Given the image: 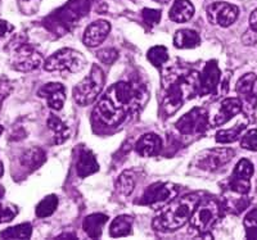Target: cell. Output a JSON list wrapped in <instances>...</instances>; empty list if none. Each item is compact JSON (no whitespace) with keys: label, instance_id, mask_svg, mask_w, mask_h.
Segmentation results:
<instances>
[{"label":"cell","instance_id":"cell-33","mask_svg":"<svg viewBox=\"0 0 257 240\" xmlns=\"http://www.w3.org/2000/svg\"><path fill=\"white\" fill-rule=\"evenodd\" d=\"M233 173L234 175L239 176V177H244V179L251 180L252 175H253V164H252L248 159H240L237 163V166L234 167Z\"/></svg>","mask_w":257,"mask_h":240},{"label":"cell","instance_id":"cell-14","mask_svg":"<svg viewBox=\"0 0 257 240\" xmlns=\"http://www.w3.org/2000/svg\"><path fill=\"white\" fill-rule=\"evenodd\" d=\"M240 111H242V104L238 98H226V99L221 100L213 113L211 116L208 114L210 126H222L228 121H230L234 116H237Z\"/></svg>","mask_w":257,"mask_h":240},{"label":"cell","instance_id":"cell-26","mask_svg":"<svg viewBox=\"0 0 257 240\" xmlns=\"http://www.w3.org/2000/svg\"><path fill=\"white\" fill-rule=\"evenodd\" d=\"M32 235L31 223L25 222L17 226L9 227L0 232L2 239H30Z\"/></svg>","mask_w":257,"mask_h":240},{"label":"cell","instance_id":"cell-10","mask_svg":"<svg viewBox=\"0 0 257 240\" xmlns=\"http://www.w3.org/2000/svg\"><path fill=\"white\" fill-rule=\"evenodd\" d=\"M176 129L183 135H198L203 134L210 127L208 112L205 108L196 107L188 113H185L176 122Z\"/></svg>","mask_w":257,"mask_h":240},{"label":"cell","instance_id":"cell-29","mask_svg":"<svg viewBox=\"0 0 257 240\" xmlns=\"http://www.w3.org/2000/svg\"><path fill=\"white\" fill-rule=\"evenodd\" d=\"M4 189L0 186V223L3 222H9V221H12L18 213V209L16 205L13 204H4L3 199H4Z\"/></svg>","mask_w":257,"mask_h":240},{"label":"cell","instance_id":"cell-5","mask_svg":"<svg viewBox=\"0 0 257 240\" xmlns=\"http://www.w3.org/2000/svg\"><path fill=\"white\" fill-rule=\"evenodd\" d=\"M221 216V207L215 198L201 199L196 205L192 216H190V226L196 228L201 234L208 232L210 228L219 221Z\"/></svg>","mask_w":257,"mask_h":240},{"label":"cell","instance_id":"cell-12","mask_svg":"<svg viewBox=\"0 0 257 240\" xmlns=\"http://www.w3.org/2000/svg\"><path fill=\"white\" fill-rule=\"evenodd\" d=\"M239 9L237 6L216 2L207 7V20L210 24L221 27H229L237 21Z\"/></svg>","mask_w":257,"mask_h":240},{"label":"cell","instance_id":"cell-31","mask_svg":"<svg viewBox=\"0 0 257 240\" xmlns=\"http://www.w3.org/2000/svg\"><path fill=\"white\" fill-rule=\"evenodd\" d=\"M244 45H253L257 43V9L249 16V30L242 38Z\"/></svg>","mask_w":257,"mask_h":240},{"label":"cell","instance_id":"cell-2","mask_svg":"<svg viewBox=\"0 0 257 240\" xmlns=\"http://www.w3.org/2000/svg\"><path fill=\"white\" fill-rule=\"evenodd\" d=\"M198 72H169L165 74L162 85H164V98L162 108L166 114H173L181 108L183 103L194 95H198Z\"/></svg>","mask_w":257,"mask_h":240},{"label":"cell","instance_id":"cell-21","mask_svg":"<svg viewBox=\"0 0 257 240\" xmlns=\"http://www.w3.org/2000/svg\"><path fill=\"white\" fill-rule=\"evenodd\" d=\"M199 44H201V36L194 30H179L174 36V45L178 49H193Z\"/></svg>","mask_w":257,"mask_h":240},{"label":"cell","instance_id":"cell-19","mask_svg":"<svg viewBox=\"0 0 257 240\" xmlns=\"http://www.w3.org/2000/svg\"><path fill=\"white\" fill-rule=\"evenodd\" d=\"M194 15V7L189 0H175L171 9H170V20L176 24H184L188 22Z\"/></svg>","mask_w":257,"mask_h":240},{"label":"cell","instance_id":"cell-16","mask_svg":"<svg viewBox=\"0 0 257 240\" xmlns=\"http://www.w3.org/2000/svg\"><path fill=\"white\" fill-rule=\"evenodd\" d=\"M109 31H111V24L108 21H95V22H93V24L86 27L82 41H84V44L86 47L95 48L102 44L103 41L107 39Z\"/></svg>","mask_w":257,"mask_h":240},{"label":"cell","instance_id":"cell-8","mask_svg":"<svg viewBox=\"0 0 257 240\" xmlns=\"http://www.w3.org/2000/svg\"><path fill=\"white\" fill-rule=\"evenodd\" d=\"M179 194V187L173 182H156L144 191L142 198L137 200L138 204L157 207L173 200Z\"/></svg>","mask_w":257,"mask_h":240},{"label":"cell","instance_id":"cell-7","mask_svg":"<svg viewBox=\"0 0 257 240\" xmlns=\"http://www.w3.org/2000/svg\"><path fill=\"white\" fill-rule=\"evenodd\" d=\"M235 152L230 148H215V149H206L198 153L193 161V166L198 170L215 172L220 170L225 164H228L234 158Z\"/></svg>","mask_w":257,"mask_h":240},{"label":"cell","instance_id":"cell-11","mask_svg":"<svg viewBox=\"0 0 257 240\" xmlns=\"http://www.w3.org/2000/svg\"><path fill=\"white\" fill-rule=\"evenodd\" d=\"M238 99L242 104V111L247 116H252L257 107V76L247 74L240 77L235 86Z\"/></svg>","mask_w":257,"mask_h":240},{"label":"cell","instance_id":"cell-38","mask_svg":"<svg viewBox=\"0 0 257 240\" xmlns=\"http://www.w3.org/2000/svg\"><path fill=\"white\" fill-rule=\"evenodd\" d=\"M13 26L9 25V22L7 21H0V38H3L6 34H8L9 31H12Z\"/></svg>","mask_w":257,"mask_h":240},{"label":"cell","instance_id":"cell-40","mask_svg":"<svg viewBox=\"0 0 257 240\" xmlns=\"http://www.w3.org/2000/svg\"><path fill=\"white\" fill-rule=\"evenodd\" d=\"M155 2H157V3H161V4H167L170 0H155Z\"/></svg>","mask_w":257,"mask_h":240},{"label":"cell","instance_id":"cell-35","mask_svg":"<svg viewBox=\"0 0 257 240\" xmlns=\"http://www.w3.org/2000/svg\"><path fill=\"white\" fill-rule=\"evenodd\" d=\"M142 16H143L144 22H146L149 27H153L157 24H160L161 12L160 11H157V9L144 8L143 12H142Z\"/></svg>","mask_w":257,"mask_h":240},{"label":"cell","instance_id":"cell-34","mask_svg":"<svg viewBox=\"0 0 257 240\" xmlns=\"http://www.w3.org/2000/svg\"><path fill=\"white\" fill-rule=\"evenodd\" d=\"M240 147L249 152L257 150V130H249L240 139Z\"/></svg>","mask_w":257,"mask_h":240},{"label":"cell","instance_id":"cell-28","mask_svg":"<svg viewBox=\"0 0 257 240\" xmlns=\"http://www.w3.org/2000/svg\"><path fill=\"white\" fill-rule=\"evenodd\" d=\"M147 58L155 67H162L165 63L169 62L170 56L166 47H164V45H156V47L151 48L148 50Z\"/></svg>","mask_w":257,"mask_h":240},{"label":"cell","instance_id":"cell-22","mask_svg":"<svg viewBox=\"0 0 257 240\" xmlns=\"http://www.w3.org/2000/svg\"><path fill=\"white\" fill-rule=\"evenodd\" d=\"M47 161V154L41 148L34 147L21 155V164L30 171H34Z\"/></svg>","mask_w":257,"mask_h":240},{"label":"cell","instance_id":"cell-23","mask_svg":"<svg viewBox=\"0 0 257 240\" xmlns=\"http://www.w3.org/2000/svg\"><path fill=\"white\" fill-rule=\"evenodd\" d=\"M133 222L134 220L132 216H127V214L117 216L109 226V235L112 237L127 236L128 234H132Z\"/></svg>","mask_w":257,"mask_h":240},{"label":"cell","instance_id":"cell-3","mask_svg":"<svg viewBox=\"0 0 257 240\" xmlns=\"http://www.w3.org/2000/svg\"><path fill=\"white\" fill-rule=\"evenodd\" d=\"M201 199L199 193L187 194L176 199L174 198L156 214L152 222L153 228L161 232H173L179 230L190 220L194 208Z\"/></svg>","mask_w":257,"mask_h":240},{"label":"cell","instance_id":"cell-1","mask_svg":"<svg viewBox=\"0 0 257 240\" xmlns=\"http://www.w3.org/2000/svg\"><path fill=\"white\" fill-rule=\"evenodd\" d=\"M149 99L146 85L139 82L120 81L109 86L94 108V118L108 127H117L138 113Z\"/></svg>","mask_w":257,"mask_h":240},{"label":"cell","instance_id":"cell-39","mask_svg":"<svg viewBox=\"0 0 257 240\" xmlns=\"http://www.w3.org/2000/svg\"><path fill=\"white\" fill-rule=\"evenodd\" d=\"M3 173H4V167H3V163H2V161H0V179H2Z\"/></svg>","mask_w":257,"mask_h":240},{"label":"cell","instance_id":"cell-41","mask_svg":"<svg viewBox=\"0 0 257 240\" xmlns=\"http://www.w3.org/2000/svg\"><path fill=\"white\" fill-rule=\"evenodd\" d=\"M3 126H2V125H0V135H2V134H3Z\"/></svg>","mask_w":257,"mask_h":240},{"label":"cell","instance_id":"cell-9","mask_svg":"<svg viewBox=\"0 0 257 240\" xmlns=\"http://www.w3.org/2000/svg\"><path fill=\"white\" fill-rule=\"evenodd\" d=\"M11 63L15 70L21 72L34 71L43 65V57L30 44L22 43L16 45L11 53Z\"/></svg>","mask_w":257,"mask_h":240},{"label":"cell","instance_id":"cell-6","mask_svg":"<svg viewBox=\"0 0 257 240\" xmlns=\"http://www.w3.org/2000/svg\"><path fill=\"white\" fill-rule=\"evenodd\" d=\"M86 65V59L80 52L71 48H63L49 57L44 62V70L48 72L53 71H67L71 74L80 72Z\"/></svg>","mask_w":257,"mask_h":240},{"label":"cell","instance_id":"cell-17","mask_svg":"<svg viewBox=\"0 0 257 240\" xmlns=\"http://www.w3.org/2000/svg\"><path fill=\"white\" fill-rule=\"evenodd\" d=\"M98 171H99V164L96 162L95 155L93 154V152L89 149H85V148L80 149L76 161L77 176L81 177V179H85V177H88V176L93 175Z\"/></svg>","mask_w":257,"mask_h":240},{"label":"cell","instance_id":"cell-36","mask_svg":"<svg viewBox=\"0 0 257 240\" xmlns=\"http://www.w3.org/2000/svg\"><path fill=\"white\" fill-rule=\"evenodd\" d=\"M96 57L100 62L105 65H112L117 58H118V52L114 49H103L96 53Z\"/></svg>","mask_w":257,"mask_h":240},{"label":"cell","instance_id":"cell-24","mask_svg":"<svg viewBox=\"0 0 257 240\" xmlns=\"http://www.w3.org/2000/svg\"><path fill=\"white\" fill-rule=\"evenodd\" d=\"M48 126L49 129L54 132V143L56 144H62L70 138V131H68V127L66 123H63V121L61 120L57 116H50L49 120H48Z\"/></svg>","mask_w":257,"mask_h":240},{"label":"cell","instance_id":"cell-18","mask_svg":"<svg viewBox=\"0 0 257 240\" xmlns=\"http://www.w3.org/2000/svg\"><path fill=\"white\" fill-rule=\"evenodd\" d=\"M162 148V140L158 135L148 132L139 138L135 144V150L142 157H155Z\"/></svg>","mask_w":257,"mask_h":240},{"label":"cell","instance_id":"cell-27","mask_svg":"<svg viewBox=\"0 0 257 240\" xmlns=\"http://www.w3.org/2000/svg\"><path fill=\"white\" fill-rule=\"evenodd\" d=\"M57 207H58V198L54 194H50V195L45 196L44 199L36 205V217H39V218H45V217L52 216L56 212Z\"/></svg>","mask_w":257,"mask_h":240},{"label":"cell","instance_id":"cell-4","mask_svg":"<svg viewBox=\"0 0 257 240\" xmlns=\"http://www.w3.org/2000/svg\"><path fill=\"white\" fill-rule=\"evenodd\" d=\"M105 76L98 65L91 66L89 75L73 88V99L79 106H90L98 99L104 88Z\"/></svg>","mask_w":257,"mask_h":240},{"label":"cell","instance_id":"cell-20","mask_svg":"<svg viewBox=\"0 0 257 240\" xmlns=\"http://www.w3.org/2000/svg\"><path fill=\"white\" fill-rule=\"evenodd\" d=\"M107 221H108V217L103 213L89 214L84 220V222H82V228L88 234L89 237L98 239L102 235L103 226L107 223Z\"/></svg>","mask_w":257,"mask_h":240},{"label":"cell","instance_id":"cell-30","mask_svg":"<svg viewBox=\"0 0 257 240\" xmlns=\"http://www.w3.org/2000/svg\"><path fill=\"white\" fill-rule=\"evenodd\" d=\"M243 225L245 228V237L257 240V208H253L245 214Z\"/></svg>","mask_w":257,"mask_h":240},{"label":"cell","instance_id":"cell-32","mask_svg":"<svg viewBox=\"0 0 257 240\" xmlns=\"http://www.w3.org/2000/svg\"><path fill=\"white\" fill-rule=\"evenodd\" d=\"M134 177H133V175L130 172H123L122 175L118 177V180H117V189H118L120 193L125 194V195L132 194V191L134 190Z\"/></svg>","mask_w":257,"mask_h":240},{"label":"cell","instance_id":"cell-15","mask_svg":"<svg viewBox=\"0 0 257 240\" xmlns=\"http://www.w3.org/2000/svg\"><path fill=\"white\" fill-rule=\"evenodd\" d=\"M38 95L47 100L50 109L61 111L66 102V88L59 82H49L39 89Z\"/></svg>","mask_w":257,"mask_h":240},{"label":"cell","instance_id":"cell-37","mask_svg":"<svg viewBox=\"0 0 257 240\" xmlns=\"http://www.w3.org/2000/svg\"><path fill=\"white\" fill-rule=\"evenodd\" d=\"M11 91H12V85L9 82H0V109H2V103L11 94Z\"/></svg>","mask_w":257,"mask_h":240},{"label":"cell","instance_id":"cell-25","mask_svg":"<svg viewBox=\"0 0 257 240\" xmlns=\"http://www.w3.org/2000/svg\"><path fill=\"white\" fill-rule=\"evenodd\" d=\"M245 127H247V122H238L237 125L231 129L228 130H221L216 134L215 139H216L217 143L220 144H229V143H234V141H237L238 139L240 138V135L242 132L244 131Z\"/></svg>","mask_w":257,"mask_h":240},{"label":"cell","instance_id":"cell-13","mask_svg":"<svg viewBox=\"0 0 257 240\" xmlns=\"http://www.w3.org/2000/svg\"><path fill=\"white\" fill-rule=\"evenodd\" d=\"M221 81V71L215 59L208 61L198 77V95L205 97L215 93Z\"/></svg>","mask_w":257,"mask_h":240}]
</instances>
